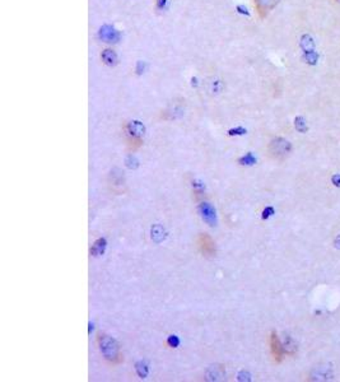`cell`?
I'll list each match as a JSON object with an SVG mask.
<instances>
[{"label":"cell","mask_w":340,"mask_h":382,"mask_svg":"<svg viewBox=\"0 0 340 382\" xmlns=\"http://www.w3.org/2000/svg\"><path fill=\"white\" fill-rule=\"evenodd\" d=\"M97 345L103 359L111 366H117L124 361L120 345L114 338L105 333H100L97 335Z\"/></svg>","instance_id":"6da1fadb"},{"label":"cell","mask_w":340,"mask_h":382,"mask_svg":"<svg viewBox=\"0 0 340 382\" xmlns=\"http://www.w3.org/2000/svg\"><path fill=\"white\" fill-rule=\"evenodd\" d=\"M269 155L271 158H274L276 161H283L289 156L291 150H292V145L288 141L283 139V138H276L269 143Z\"/></svg>","instance_id":"7a4b0ae2"},{"label":"cell","mask_w":340,"mask_h":382,"mask_svg":"<svg viewBox=\"0 0 340 382\" xmlns=\"http://www.w3.org/2000/svg\"><path fill=\"white\" fill-rule=\"evenodd\" d=\"M197 247L199 250V253L204 258H214L217 253V246H216V241L213 240L212 237L208 234H200L197 237Z\"/></svg>","instance_id":"3957f363"},{"label":"cell","mask_w":340,"mask_h":382,"mask_svg":"<svg viewBox=\"0 0 340 382\" xmlns=\"http://www.w3.org/2000/svg\"><path fill=\"white\" fill-rule=\"evenodd\" d=\"M270 352L271 357L276 363H281L283 361V354H284V347H283L279 338L276 333H271L269 338Z\"/></svg>","instance_id":"277c9868"},{"label":"cell","mask_w":340,"mask_h":382,"mask_svg":"<svg viewBox=\"0 0 340 382\" xmlns=\"http://www.w3.org/2000/svg\"><path fill=\"white\" fill-rule=\"evenodd\" d=\"M199 212L201 218L206 220V223H209V226H216V210L212 205L203 203L199 207Z\"/></svg>","instance_id":"5b68a950"},{"label":"cell","mask_w":340,"mask_h":382,"mask_svg":"<svg viewBox=\"0 0 340 382\" xmlns=\"http://www.w3.org/2000/svg\"><path fill=\"white\" fill-rule=\"evenodd\" d=\"M278 3H279V0H255L257 13L260 14V17L264 18L273 8L276 7Z\"/></svg>","instance_id":"8992f818"},{"label":"cell","mask_w":340,"mask_h":382,"mask_svg":"<svg viewBox=\"0 0 340 382\" xmlns=\"http://www.w3.org/2000/svg\"><path fill=\"white\" fill-rule=\"evenodd\" d=\"M179 343H180V340L177 339V337L171 335V337L168 338V344H170V345H172V347H177Z\"/></svg>","instance_id":"52a82bcc"},{"label":"cell","mask_w":340,"mask_h":382,"mask_svg":"<svg viewBox=\"0 0 340 382\" xmlns=\"http://www.w3.org/2000/svg\"><path fill=\"white\" fill-rule=\"evenodd\" d=\"M335 1H338V3H340V0H335Z\"/></svg>","instance_id":"ba28073f"}]
</instances>
